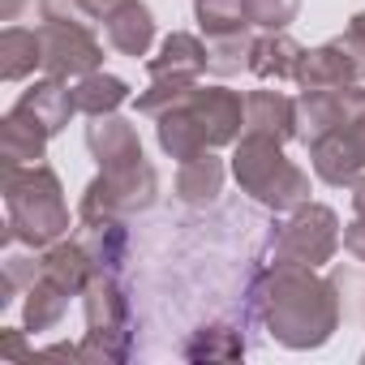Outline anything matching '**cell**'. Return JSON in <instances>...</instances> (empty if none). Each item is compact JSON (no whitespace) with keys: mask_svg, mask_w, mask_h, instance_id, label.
Segmentation results:
<instances>
[{"mask_svg":"<svg viewBox=\"0 0 365 365\" xmlns=\"http://www.w3.org/2000/svg\"><path fill=\"white\" fill-rule=\"evenodd\" d=\"M250 305L267 335L292 352L322 348L339 331V288L335 279L318 275V267L301 262H271L258 271L250 288Z\"/></svg>","mask_w":365,"mask_h":365,"instance_id":"cell-1","label":"cell"},{"mask_svg":"<svg viewBox=\"0 0 365 365\" xmlns=\"http://www.w3.org/2000/svg\"><path fill=\"white\" fill-rule=\"evenodd\" d=\"M5 211H9V232L5 245H26V250H48L61 237H69V202L61 190V176L52 163H18L5 168Z\"/></svg>","mask_w":365,"mask_h":365,"instance_id":"cell-2","label":"cell"},{"mask_svg":"<svg viewBox=\"0 0 365 365\" xmlns=\"http://www.w3.org/2000/svg\"><path fill=\"white\" fill-rule=\"evenodd\" d=\"M232 176H237L241 194H250L258 207H267L275 215H288L309 202V172L297 168L284 155V142H275V138L241 133V142L232 150Z\"/></svg>","mask_w":365,"mask_h":365,"instance_id":"cell-3","label":"cell"},{"mask_svg":"<svg viewBox=\"0 0 365 365\" xmlns=\"http://www.w3.org/2000/svg\"><path fill=\"white\" fill-rule=\"evenodd\" d=\"M82 314H86V339H82V361H103L120 365L133 352V314H129V292L116 279V271H95L86 292H82Z\"/></svg>","mask_w":365,"mask_h":365,"instance_id":"cell-4","label":"cell"},{"mask_svg":"<svg viewBox=\"0 0 365 365\" xmlns=\"http://www.w3.org/2000/svg\"><path fill=\"white\" fill-rule=\"evenodd\" d=\"M159 202V172L150 159L125 163V168H99V176L82 190L78 215L95 220V215H112V220H129L142 215Z\"/></svg>","mask_w":365,"mask_h":365,"instance_id":"cell-5","label":"cell"},{"mask_svg":"<svg viewBox=\"0 0 365 365\" xmlns=\"http://www.w3.org/2000/svg\"><path fill=\"white\" fill-rule=\"evenodd\" d=\"M39 39H43V73H52V78L78 82V78L103 69V43L95 39V31L69 14H56L52 5H43Z\"/></svg>","mask_w":365,"mask_h":365,"instance_id":"cell-6","label":"cell"},{"mask_svg":"<svg viewBox=\"0 0 365 365\" xmlns=\"http://www.w3.org/2000/svg\"><path fill=\"white\" fill-rule=\"evenodd\" d=\"M344 245L339 215L327 202H305L288 211V220L275 232V262H301V267H322L335 258Z\"/></svg>","mask_w":365,"mask_h":365,"instance_id":"cell-7","label":"cell"},{"mask_svg":"<svg viewBox=\"0 0 365 365\" xmlns=\"http://www.w3.org/2000/svg\"><path fill=\"white\" fill-rule=\"evenodd\" d=\"M301 91H331V86H356L365 82V43L356 35H335L318 48H305L297 78Z\"/></svg>","mask_w":365,"mask_h":365,"instance_id":"cell-8","label":"cell"},{"mask_svg":"<svg viewBox=\"0 0 365 365\" xmlns=\"http://www.w3.org/2000/svg\"><path fill=\"white\" fill-rule=\"evenodd\" d=\"M207 142V150H220V146H237L241 133H245V95L241 91H228V86H194L185 99H180Z\"/></svg>","mask_w":365,"mask_h":365,"instance_id":"cell-9","label":"cell"},{"mask_svg":"<svg viewBox=\"0 0 365 365\" xmlns=\"http://www.w3.org/2000/svg\"><path fill=\"white\" fill-rule=\"evenodd\" d=\"M309 163H314V176L322 185H335V190H344L356 176H365V108L348 125L309 142Z\"/></svg>","mask_w":365,"mask_h":365,"instance_id":"cell-10","label":"cell"},{"mask_svg":"<svg viewBox=\"0 0 365 365\" xmlns=\"http://www.w3.org/2000/svg\"><path fill=\"white\" fill-rule=\"evenodd\" d=\"M365 108V86H331V91H301L297 95V138L309 146L331 129L348 125Z\"/></svg>","mask_w":365,"mask_h":365,"instance_id":"cell-11","label":"cell"},{"mask_svg":"<svg viewBox=\"0 0 365 365\" xmlns=\"http://www.w3.org/2000/svg\"><path fill=\"white\" fill-rule=\"evenodd\" d=\"M207 69H211V48L190 31H172L159 43V52L146 56V73L163 82H202Z\"/></svg>","mask_w":365,"mask_h":365,"instance_id":"cell-12","label":"cell"},{"mask_svg":"<svg viewBox=\"0 0 365 365\" xmlns=\"http://www.w3.org/2000/svg\"><path fill=\"white\" fill-rule=\"evenodd\" d=\"M86 150L95 155V163H99V168H125V163L146 159V155H142V138H138L133 120H129V116H120V112L91 116V125H86Z\"/></svg>","mask_w":365,"mask_h":365,"instance_id":"cell-13","label":"cell"},{"mask_svg":"<svg viewBox=\"0 0 365 365\" xmlns=\"http://www.w3.org/2000/svg\"><path fill=\"white\" fill-rule=\"evenodd\" d=\"M103 35H108V48L116 56H129V61L150 56V48H155V14H150V5L146 0H125L120 9H112L103 18Z\"/></svg>","mask_w":365,"mask_h":365,"instance_id":"cell-14","label":"cell"},{"mask_svg":"<svg viewBox=\"0 0 365 365\" xmlns=\"http://www.w3.org/2000/svg\"><path fill=\"white\" fill-rule=\"evenodd\" d=\"M18 112H26L31 120H39L52 138L73 120V112H78V99H73V86L65 82V78H39L31 91H22V99L14 103Z\"/></svg>","mask_w":365,"mask_h":365,"instance_id":"cell-15","label":"cell"},{"mask_svg":"<svg viewBox=\"0 0 365 365\" xmlns=\"http://www.w3.org/2000/svg\"><path fill=\"white\" fill-rule=\"evenodd\" d=\"M224 180H228V163L215 150H202V155H194V159H185L176 168L172 190L185 207H211L224 194Z\"/></svg>","mask_w":365,"mask_h":365,"instance_id":"cell-16","label":"cell"},{"mask_svg":"<svg viewBox=\"0 0 365 365\" xmlns=\"http://www.w3.org/2000/svg\"><path fill=\"white\" fill-rule=\"evenodd\" d=\"M245 133L275 138L288 146L297 138V99H288L279 91H250L245 95Z\"/></svg>","mask_w":365,"mask_h":365,"instance_id":"cell-17","label":"cell"},{"mask_svg":"<svg viewBox=\"0 0 365 365\" xmlns=\"http://www.w3.org/2000/svg\"><path fill=\"white\" fill-rule=\"evenodd\" d=\"M73 237H78L82 250L91 254L95 271H120L125 258H129V228H125V220H112V215L82 220V215H78Z\"/></svg>","mask_w":365,"mask_h":365,"instance_id":"cell-18","label":"cell"},{"mask_svg":"<svg viewBox=\"0 0 365 365\" xmlns=\"http://www.w3.org/2000/svg\"><path fill=\"white\" fill-rule=\"evenodd\" d=\"M301 56H305V48L288 31H262V35H254V48H250V73L262 82H292Z\"/></svg>","mask_w":365,"mask_h":365,"instance_id":"cell-19","label":"cell"},{"mask_svg":"<svg viewBox=\"0 0 365 365\" xmlns=\"http://www.w3.org/2000/svg\"><path fill=\"white\" fill-rule=\"evenodd\" d=\"M39 275H48L52 284H61L69 297H82L86 284H91V275H95V262H91V254L82 250L78 237H61L56 245L39 250Z\"/></svg>","mask_w":365,"mask_h":365,"instance_id":"cell-20","label":"cell"},{"mask_svg":"<svg viewBox=\"0 0 365 365\" xmlns=\"http://www.w3.org/2000/svg\"><path fill=\"white\" fill-rule=\"evenodd\" d=\"M48 129L39 120H31L26 112L9 108L5 120H0V155H5V168L18 163H43L48 159Z\"/></svg>","mask_w":365,"mask_h":365,"instance_id":"cell-21","label":"cell"},{"mask_svg":"<svg viewBox=\"0 0 365 365\" xmlns=\"http://www.w3.org/2000/svg\"><path fill=\"white\" fill-rule=\"evenodd\" d=\"M35 69H43V39L39 26H5L0 31V78L5 82H26Z\"/></svg>","mask_w":365,"mask_h":365,"instance_id":"cell-22","label":"cell"},{"mask_svg":"<svg viewBox=\"0 0 365 365\" xmlns=\"http://www.w3.org/2000/svg\"><path fill=\"white\" fill-rule=\"evenodd\" d=\"M69 292L61 288V284H52L48 275H39L31 288H26V301H22V327L26 331H56L61 327V318L69 314Z\"/></svg>","mask_w":365,"mask_h":365,"instance_id":"cell-23","label":"cell"},{"mask_svg":"<svg viewBox=\"0 0 365 365\" xmlns=\"http://www.w3.org/2000/svg\"><path fill=\"white\" fill-rule=\"evenodd\" d=\"M73 99H78V112L82 116H108V112H120V103L129 99V82L116 78V73H86L73 82Z\"/></svg>","mask_w":365,"mask_h":365,"instance_id":"cell-24","label":"cell"},{"mask_svg":"<svg viewBox=\"0 0 365 365\" xmlns=\"http://www.w3.org/2000/svg\"><path fill=\"white\" fill-rule=\"evenodd\" d=\"M180 356H185V361H241V356H245V339H241L237 327H224V322L198 327V331L185 339Z\"/></svg>","mask_w":365,"mask_h":365,"instance_id":"cell-25","label":"cell"},{"mask_svg":"<svg viewBox=\"0 0 365 365\" xmlns=\"http://www.w3.org/2000/svg\"><path fill=\"white\" fill-rule=\"evenodd\" d=\"M194 22L202 26L207 39H224V35L250 31L245 0H194Z\"/></svg>","mask_w":365,"mask_h":365,"instance_id":"cell-26","label":"cell"},{"mask_svg":"<svg viewBox=\"0 0 365 365\" xmlns=\"http://www.w3.org/2000/svg\"><path fill=\"white\" fill-rule=\"evenodd\" d=\"M211 48V73L215 78H232L241 69H250V48H254V35L241 31V35H224V39H207Z\"/></svg>","mask_w":365,"mask_h":365,"instance_id":"cell-27","label":"cell"},{"mask_svg":"<svg viewBox=\"0 0 365 365\" xmlns=\"http://www.w3.org/2000/svg\"><path fill=\"white\" fill-rule=\"evenodd\" d=\"M301 14V0H245L250 31H288Z\"/></svg>","mask_w":365,"mask_h":365,"instance_id":"cell-28","label":"cell"},{"mask_svg":"<svg viewBox=\"0 0 365 365\" xmlns=\"http://www.w3.org/2000/svg\"><path fill=\"white\" fill-rule=\"evenodd\" d=\"M22 335H26V327H22V331H18V327H5V331H0V356H9V361H31L35 352L26 348Z\"/></svg>","mask_w":365,"mask_h":365,"instance_id":"cell-29","label":"cell"},{"mask_svg":"<svg viewBox=\"0 0 365 365\" xmlns=\"http://www.w3.org/2000/svg\"><path fill=\"white\" fill-rule=\"evenodd\" d=\"M344 250H348L356 262H365V215H356V220L344 228Z\"/></svg>","mask_w":365,"mask_h":365,"instance_id":"cell-30","label":"cell"},{"mask_svg":"<svg viewBox=\"0 0 365 365\" xmlns=\"http://www.w3.org/2000/svg\"><path fill=\"white\" fill-rule=\"evenodd\" d=\"M69 5H73L82 18H95V22H103L112 9H120V5H125V0H69Z\"/></svg>","mask_w":365,"mask_h":365,"instance_id":"cell-31","label":"cell"},{"mask_svg":"<svg viewBox=\"0 0 365 365\" xmlns=\"http://www.w3.org/2000/svg\"><path fill=\"white\" fill-rule=\"evenodd\" d=\"M348 190H352V211H356V215H365V176H356Z\"/></svg>","mask_w":365,"mask_h":365,"instance_id":"cell-32","label":"cell"},{"mask_svg":"<svg viewBox=\"0 0 365 365\" xmlns=\"http://www.w3.org/2000/svg\"><path fill=\"white\" fill-rule=\"evenodd\" d=\"M26 9V0H0V22H14Z\"/></svg>","mask_w":365,"mask_h":365,"instance_id":"cell-33","label":"cell"},{"mask_svg":"<svg viewBox=\"0 0 365 365\" xmlns=\"http://www.w3.org/2000/svg\"><path fill=\"white\" fill-rule=\"evenodd\" d=\"M348 35H356V39H361V43H365V9H361V14H352V18H348Z\"/></svg>","mask_w":365,"mask_h":365,"instance_id":"cell-34","label":"cell"}]
</instances>
